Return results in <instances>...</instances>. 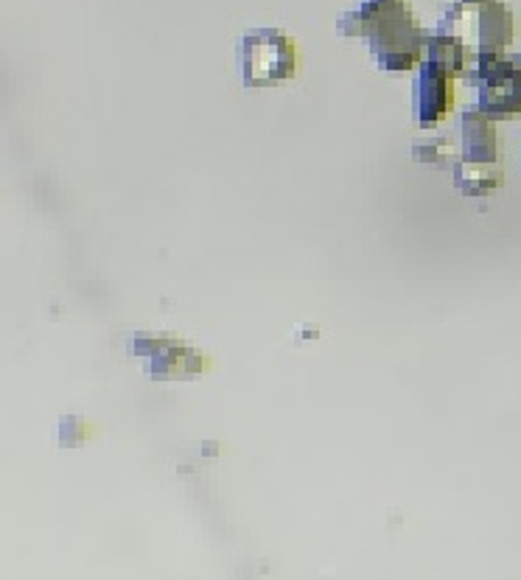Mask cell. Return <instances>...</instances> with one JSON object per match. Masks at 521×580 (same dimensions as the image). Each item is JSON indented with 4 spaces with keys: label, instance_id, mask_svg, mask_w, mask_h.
<instances>
[{
    "label": "cell",
    "instance_id": "6da1fadb",
    "mask_svg": "<svg viewBox=\"0 0 521 580\" xmlns=\"http://www.w3.org/2000/svg\"><path fill=\"white\" fill-rule=\"evenodd\" d=\"M342 37L367 34L376 62L384 70H409L418 62L421 28L404 0H362V6L340 17Z\"/></svg>",
    "mask_w": 521,
    "mask_h": 580
},
{
    "label": "cell",
    "instance_id": "7a4b0ae2",
    "mask_svg": "<svg viewBox=\"0 0 521 580\" xmlns=\"http://www.w3.org/2000/svg\"><path fill=\"white\" fill-rule=\"evenodd\" d=\"M244 87H272L294 76L297 51L281 28H250L239 43Z\"/></svg>",
    "mask_w": 521,
    "mask_h": 580
},
{
    "label": "cell",
    "instance_id": "3957f363",
    "mask_svg": "<svg viewBox=\"0 0 521 580\" xmlns=\"http://www.w3.org/2000/svg\"><path fill=\"white\" fill-rule=\"evenodd\" d=\"M474 82L479 87V113L491 118L521 113V54L502 56V51H482Z\"/></svg>",
    "mask_w": 521,
    "mask_h": 580
},
{
    "label": "cell",
    "instance_id": "277c9868",
    "mask_svg": "<svg viewBox=\"0 0 521 580\" xmlns=\"http://www.w3.org/2000/svg\"><path fill=\"white\" fill-rule=\"evenodd\" d=\"M132 353L148 359L146 376L152 382H185L210 368L205 353L185 348L177 334L166 331H138L132 340Z\"/></svg>",
    "mask_w": 521,
    "mask_h": 580
},
{
    "label": "cell",
    "instance_id": "5b68a950",
    "mask_svg": "<svg viewBox=\"0 0 521 580\" xmlns=\"http://www.w3.org/2000/svg\"><path fill=\"white\" fill-rule=\"evenodd\" d=\"M449 70L440 62L429 59L415 82V116L421 127H432L452 104V87H449Z\"/></svg>",
    "mask_w": 521,
    "mask_h": 580
},
{
    "label": "cell",
    "instance_id": "8992f818",
    "mask_svg": "<svg viewBox=\"0 0 521 580\" xmlns=\"http://www.w3.org/2000/svg\"><path fill=\"white\" fill-rule=\"evenodd\" d=\"M463 129V160L468 163H496V137L485 121V113H465L460 118Z\"/></svg>",
    "mask_w": 521,
    "mask_h": 580
},
{
    "label": "cell",
    "instance_id": "52a82bcc",
    "mask_svg": "<svg viewBox=\"0 0 521 580\" xmlns=\"http://www.w3.org/2000/svg\"><path fill=\"white\" fill-rule=\"evenodd\" d=\"M455 183L463 194H488L502 183V171L496 163H457L455 166Z\"/></svg>",
    "mask_w": 521,
    "mask_h": 580
},
{
    "label": "cell",
    "instance_id": "ba28073f",
    "mask_svg": "<svg viewBox=\"0 0 521 580\" xmlns=\"http://www.w3.org/2000/svg\"><path fill=\"white\" fill-rule=\"evenodd\" d=\"M87 434H90V429H87V423L82 421V418H77V415H65V418H59V423H56V446H62V449H77V446H82L85 441H87Z\"/></svg>",
    "mask_w": 521,
    "mask_h": 580
},
{
    "label": "cell",
    "instance_id": "9c48e42d",
    "mask_svg": "<svg viewBox=\"0 0 521 580\" xmlns=\"http://www.w3.org/2000/svg\"><path fill=\"white\" fill-rule=\"evenodd\" d=\"M445 149H449V143H432V147H426V143H418V147L413 149V158L415 160H424V163H437L443 155H445Z\"/></svg>",
    "mask_w": 521,
    "mask_h": 580
}]
</instances>
